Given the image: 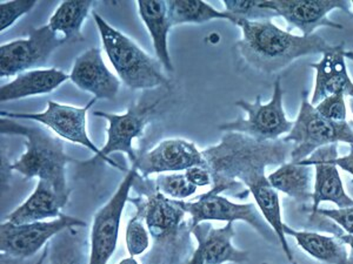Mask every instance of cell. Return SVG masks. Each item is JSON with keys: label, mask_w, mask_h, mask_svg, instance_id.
Returning a JSON list of instances; mask_svg holds the SVG:
<instances>
[{"label": "cell", "mask_w": 353, "mask_h": 264, "mask_svg": "<svg viewBox=\"0 0 353 264\" xmlns=\"http://www.w3.org/2000/svg\"><path fill=\"white\" fill-rule=\"evenodd\" d=\"M86 227H72L59 232L48 242V264H88Z\"/></svg>", "instance_id": "26"}, {"label": "cell", "mask_w": 353, "mask_h": 264, "mask_svg": "<svg viewBox=\"0 0 353 264\" xmlns=\"http://www.w3.org/2000/svg\"><path fill=\"white\" fill-rule=\"evenodd\" d=\"M72 227H88V224L81 219L64 214L50 222L13 224L5 221L0 224V250L13 258H28L36 255L59 232Z\"/></svg>", "instance_id": "11"}, {"label": "cell", "mask_w": 353, "mask_h": 264, "mask_svg": "<svg viewBox=\"0 0 353 264\" xmlns=\"http://www.w3.org/2000/svg\"><path fill=\"white\" fill-rule=\"evenodd\" d=\"M265 8L272 10L278 16L284 18L289 25L290 32L292 28H298L304 36H312L318 28H331L341 30V25L330 19L329 13L334 10H341L346 14L353 16L350 1H332V0H263Z\"/></svg>", "instance_id": "14"}, {"label": "cell", "mask_w": 353, "mask_h": 264, "mask_svg": "<svg viewBox=\"0 0 353 264\" xmlns=\"http://www.w3.org/2000/svg\"><path fill=\"white\" fill-rule=\"evenodd\" d=\"M176 201L181 206V208L190 215V229L210 221H225L226 223H234L236 221H241L250 224L265 240L269 241L270 243L278 242L276 232H273L270 224L265 221L254 204H234L229 199L221 197V194H214L211 190L197 197V200L193 202Z\"/></svg>", "instance_id": "9"}, {"label": "cell", "mask_w": 353, "mask_h": 264, "mask_svg": "<svg viewBox=\"0 0 353 264\" xmlns=\"http://www.w3.org/2000/svg\"><path fill=\"white\" fill-rule=\"evenodd\" d=\"M48 243L46 244L44 247V250H43V254H41V256L39 257V260L37 261L36 264H45L46 263V260H48Z\"/></svg>", "instance_id": "38"}, {"label": "cell", "mask_w": 353, "mask_h": 264, "mask_svg": "<svg viewBox=\"0 0 353 264\" xmlns=\"http://www.w3.org/2000/svg\"><path fill=\"white\" fill-rule=\"evenodd\" d=\"M0 132L5 135L25 138L26 152L10 166L26 180L38 177L52 186L63 204H68L71 189L66 181V166L79 162L65 152L64 142L39 127H28L25 124L1 118Z\"/></svg>", "instance_id": "4"}, {"label": "cell", "mask_w": 353, "mask_h": 264, "mask_svg": "<svg viewBox=\"0 0 353 264\" xmlns=\"http://www.w3.org/2000/svg\"><path fill=\"white\" fill-rule=\"evenodd\" d=\"M236 25L243 32L236 45L239 56L249 66L266 74L281 72L301 56L323 54L336 46L317 34L294 36L271 21L239 19Z\"/></svg>", "instance_id": "2"}, {"label": "cell", "mask_w": 353, "mask_h": 264, "mask_svg": "<svg viewBox=\"0 0 353 264\" xmlns=\"http://www.w3.org/2000/svg\"><path fill=\"white\" fill-rule=\"evenodd\" d=\"M64 207L52 186L46 181L38 180L34 192L24 204L8 214L6 221L13 224H25L41 222L50 217L57 219L63 215L61 210Z\"/></svg>", "instance_id": "21"}, {"label": "cell", "mask_w": 353, "mask_h": 264, "mask_svg": "<svg viewBox=\"0 0 353 264\" xmlns=\"http://www.w3.org/2000/svg\"><path fill=\"white\" fill-rule=\"evenodd\" d=\"M101 43L110 61L124 84L131 89L169 87L170 80L163 73L158 59L144 52L129 36L112 28L98 13H92Z\"/></svg>", "instance_id": "5"}, {"label": "cell", "mask_w": 353, "mask_h": 264, "mask_svg": "<svg viewBox=\"0 0 353 264\" xmlns=\"http://www.w3.org/2000/svg\"><path fill=\"white\" fill-rule=\"evenodd\" d=\"M246 187L254 197L259 212H261L265 221L270 224L273 232H276L278 242L281 244L283 252H285L288 260L292 263L294 257L288 244L285 232H284L285 223L281 219V200H279L277 190L271 186L266 175L259 176L256 180L246 184Z\"/></svg>", "instance_id": "24"}, {"label": "cell", "mask_w": 353, "mask_h": 264, "mask_svg": "<svg viewBox=\"0 0 353 264\" xmlns=\"http://www.w3.org/2000/svg\"><path fill=\"white\" fill-rule=\"evenodd\" d=\"M286 142H292V162L305 160L313 153L329 144L345 142L353 144V129L349 122H333L316 111L307 100V92L301 96V109L291 132L283 138Z\"/></svg>", "instance_id": "6"}, {"label": "cell", "mask_w": 353, "mask_h": 264, "mask_svg": "<svg viewBox=\"0 0 353 264\" xmlns=\"http://www.w3.org/2000/svg\"><path fill=\"white\" fill-rule=\"evenodd\" d=\"M64 43V39H59L48 25L31 28L26 39L0 46V76H18L44 65Z\"/></svg>", "instance_id": "12"}, {"label": "cell", "mask_w": 353, "mask_h": 264, "mask_svg": "<svg viewBox=\"0 0 353 264\" xmlns=\"http://www.w3.org/2000/svg\"><path fill=\"white\" fill-rule=\"evenodd\" d=\"M292 142L283 139L258 141L241 133H224L217 146L203 151L205 168L212 176L214 194L246 186L265 175L269 166H281L291 159Z\"/></svg>", "instance_id": "1"}, {"label": "cell", "mask_w": 353, "mask_h": 264, "mask_svg": "<svg viewBox=\"0 0 353 264\" xmlns=\"http://www.w3.org/2000/svg\"><path fill=\"white\" fill-rule=\"evenodd\" d=\"M159 104V99L156 101L141 100L131 104L125 114H112L101 111L93 113L94 116L104 118L109 122L108 140L101 148V154L111 159L110 155L113 153H124L131 164H134L138 159V154L133 149V140L143 136L146 126L156 114Z\"/></svg>", "instance_id": "13"}, {"label": "cell", "mask_w": 353, "mask_h": 264, "mask_svg": "<svg viewBox=\"0 0 353 264\" xmlns=\"http://www.w3.org/2000/svg\"><path fill=\"white\" fill-rule=\"evenodd\" d=\"M138 188L144 189L143 197L131 199L145 219L150 235L154 239V248L145 260V264H183V252L189 245V222H184L188 214L176 200L166 199L153 184L144 177H137Z\"/></svg>", "instance_id": "3"}, {"label": "cell", "mask_w": 353, "mask_h": 264, "mask_svg": "<svg viewBox=\"0 0 353 264\" xmlns=\"http://www.w3.org/2000/svg\"><path fill=\"white\" fill-rule=\"evenodd\" d=\"M119 264H139L137 262L136 258L134 257H128V258H124V260L121 261Z\"/></svg>", "instance_id": "39"}, {"label": "cell", "mask_w": 353, "mask_h": 264, "mask_svg": "<svg viewBox=\"0 0 353 264\" xmlns=\"http://www.w3.org/2000/svg\"><path fill=\"white\" fill-rule=\"evenodd\" d=\"M36 0H14L0 4V32L11 28L21 16L28 14L36 6Z\"/></svg>", "instance_id": "32"}, {"label": "cell", "mask_w": 353, "mask_h": 264, "mask_svg": "<svg viewBox=\"0 0 353 264\" xmlns=\"http://www.w3.org/2000/svg\"><path fill=\"white\" fill-rule=\"evenodd\" d=\"M169 10L171 28L183 24H205L211 21L224 19L232 24H237V18L230 13L221 12L211 5L201 0H174L166 1Z\"/></svg>", "instance_id": "28"}, {"label": "cell", "mask_w": 353, "mask_h": 264, "mask_svg": "<svg viewBox=\"0 0 353 264\" xmlns=\"http://www.w3.org/2000/svg\"><path fill=\"white\" fill-rule=\"evenodd\" d=\"M156 187L158 190L171 197L172 200L183 201L184 199L192 197L197 192V187L190 184L184 174L173 173V174H159L156 180Z\"/></svg>", "instance_id": "31"}, {"label": "cell", "mask_w": 353, "mask_h": 264, "mask_svg": "<svg viewBox=\"0 0 353 264\" xmlns=\"http://www.w3.org/2000/svg\"><path fill=\"white\" fill-rule=\"evenodd\" d=\"M138 174L136 167L132 166L109 202L93 217L88 264H108L112 257L119 236L121 215L125 204L130 200V192L134 186Z\"/></svg>", "instance_id": "10"}, {"label": "cell", "mask_w": 353, "mask_h": 264, "mask_svg": "<svg viewBox=\"0 0 353 264\" xmlns=\"http://www.w3.org/2000/svg\"><path fill=\"white\" fill-rule=\"evenodd\" d=\"M132 166L141 177L148 179L153 174L181 172L197 166L205 167V160L203 152L191 141L169 139L161 141L150 152L138 155Z\"/></svg>", "instance_id": "16"}, {"label": "cell", "mask_w": 353, "mask_h": 264, "mask_svg": "<svg viewBox=\"0 0 353 264\" xmlns=\"http://www.w3.org/2000/svg\"><path fill=\"white\" fill-rule=\"evenodd\" d=\"M344 96H345L343 93L327 96L319 104H316L314 109L323 118H325L326 120L344 122L346 121V114H347Z\"/></svg>", "instance_id": "33"}, {"label": "cell", "mask_w": 353, "mask_h": 264, "mask_svg": "<svg viewBox=\"0 0 353 264\" xmlns=\"http://www.w3.org/2000/svg\"><path fill=\"white\" fill-rule=\"evenodd\" d=\"M185 177L188 179L190 184H192L194 187H208L212 186V176L211 173L205 168V167H192L188 170H185Z\"/></svg>", "instance_id": "36"}, {"label": "cell", "mask_w": 353, "mask_h": 264, "mask_svg": "<svg viewBox=\"0 0 353 264\" xmlns=\"http://www.w3.org/2000/svg\"><path fill=\"white\" fill-rule=\"evenodd\" d=\"M345 58H347V59H350V60L353 61V51H346Z\"/></svg>", "instance_id": "40"}, {"label": "cell", "mask_w": 353, "mask_h": 264, "mask_svg": "<svg viewBox=\"0 0 353 264\" xmlns=\"http://www.w3.org/2000/svg\"><path fill=\"white\" fill-rule=\"evenodd\" d=\"M306 226L311 229H316L319 232H325L332 234L333 236L337 237L338 240L341 241L346 245H350L353 250V235L346 234L343 229L334 223L332 220L327 217H321L318 212L309 215V220L306 222Z\"/></svg>", "instance_id": "34"}, {"label": "cell", "mask_w": 353, "mask_h": 264, "mask_svg": "<svg viewBox=\"0 0 353 264\" xmlns=\"http://www.w3.org/2000/svg\"><path fill=\"white\" fill-rule=\"evenodd\" d=\"M138 12L145 26L149 30L152 38L153 46L157 58L161 61L163 67L168 72H173L172 59L170 56L168 36H169L171 24L169 21V10L165 1H153V0H139L137 1Z\"/></svg>", "instance_id": "23"}, {"label": "cell", "mask_w": 353, "mask_h": 264, "mask_svg": "<svg viewBox=\"0 0 353 264\" xmlns=\"http://www.w3.org/2000/svg\"><path fill=\"white\" fill-rule=\"evenodd\" d=\"M313 170V166L290 161L271 173L268 179L273 188L284 192L297 202L301 209H304L310 202H312Z\"/></svg>", "instance_id": "22"}, {"label": "cell", "mask_w": 353, "mask_h": 264, "mask_svg": "<svg viewBox=\"0 0 353 264\" xmlns=\"http://www.w3.org/2000/svg\"><path fill=\"white\" fill-rule=\"evenodd\" d=\"M68 79L70 76L57 68L32 69L21 73L14 80L0 87V101L8 102L24 99L28 96L48 94L53 92Z\"/></svg>", "instance_id": "20"}, {"label": "cell", "mask_w": 353, "mask_h": 264, "mask_svg": "<svg viewBox=\"0 0 353 264\" xmlns=\"http://www.w3.org/2000/svg\"><path fill=\"white\" fill-rule=\"evenodd\" d=\"M225 11L241 21H265L276 18L277 13L265 8L263 0H224Z\"/></svg>", "instance_id": "29"}, {"label": "cell", "mask_w": 353, "mask_h": 264, "mask_svg": "<svg viewBox=\"0 0 353 264\" xmlns=\"http://www.w3.org/2000/svg\"><path fill=\"white\" fill-rule=\"evenodd\" d=\"M318 214L338 224L346 234L353 235V206L346 208L318 209ZM316 214V212H314Z\"/></svg>", "instance_id": "35"}, {"label": "cell", "mask_w": 353, "mask_h": 264, "mask_svg": "<svg viewBox=\"0 0 353 264\" xmlns=\"http://www.w3.org/2000/svg\"><path fill=\"white\" fill-rule=\"evenodd\" d=\"M261 264H271V263H266V262H264V263H261ZM292 264H298L297 261H296V260L293 261Z\"/></svg>", "instance_id": "42"}, {"label": "cell", "mask_w": 353, "mask_h": 264, "mask_svg": "<svg viewBox=\"0 0 353 264\" xmlns=\"http://www.w3.org/2000/svg\"><path fill=\"white\" fill-rule=\"evenodd\" d=\"M338 167L341 169H344L345 172L349 173L352 175V184H353V144L350 146V153L347 155L343 156V157H338L336 160Z\"/></svg>", "instance_id": "37"}, {"label": "cell", "mask_w": 353, "mask_h": 264, "mask_svg": "<svg viewBox=\"0 0 353 264\" xmlns=\"http://www.w3.org/2000/svg\"><path fill=\"white\" fill-rule=\"evenodd\" d=\"M350 107H351V111H352L353 114V98H351V99H350Z\"/></svg>", "instance_id": "41"}, {"label": "cell", "mask_w": 353, "mask_h": 264, "mask_svg": "<svg viewBox=\"0 0 353 264\" xmlns=\"http://www.w3.org/2000/svg\"><path fill=\"white\" fill-rule=\"evenodd\" d=\"M92 5V1H63L50 18L48 25L53 32L63 33L65 43L83 41L81 28Z\"/></svg>", "instance_id": "27"}, {"label": "cell", "mask_w": 353, "mask_h": 264, "mask_svg": "<svg viewBox=\"0 0 353 264\" xmlns=\"http://www.w3.org/2000/svg\"><path fill=\"white\" fill-rule=\"evenodd\" d=\"M283 96L281 79H277L273 86L272 99L268 104H261V96L253 102L238 100L236 104L246 112L248 118L224 122L218 129L224 133H241L258 141L279 140L283 134L291 132L294 124L286 118Z\"/></svg>", "instance_id": "7"}, {"label": "cell", "mask_w": 353, "mask_h": 264, "mask_svg": "<svg viewBox=\"0 0 353 264\" xmlns=\"http://www.w3.org/2000/svg\"><path fill=\"white\" fill-rule=\"evenodd\" d=\"M286 236H292L298 245L310 256L326 264H353L349 256L345 244L337 237L325 236L314 232H301L291 228L288 224L284 227Z\"/></svg>", "instance_id": "25"}, {"label": "cell", "mask_w": 353, "mask_h": 264, "mask_svg": "<svg viewBox=\"0 0 353 264\" xmlns=\"http://www.w3.org/2000/svg\"><path fill=\"white\" fill-rule=\"evenodd\" d=\"M351 6H352V10H353V1H352V3H351Z\"/></svg>", "instance_id": "43"}, {"label": "cell", "mask_w": 353, "mask_h": 264, "mask_svg": "<svg viewBox=\"0 0 353 264\" xmlns=\"http://www.w3.org/2000/svg\"><path fill=\"white\" fill-rule=\"evenodd\" d=\"M345 52L344 45H336L331 51L323 53L318 63L310 64V67L316 71L314 91L311 100L313 106L338 93L353 98V81L346 68Z\"/></svg>", "instance_id": "19"}, {"label": "cell", "mask_w": 353, "mask_h": 264, "mask_svg": "<svg viewBox=\"0 0 353 264\" xmlns=\"http://www.w3.org/2000/svg\"><path fill=\"white\" fill-rule=\"evenodd\" d=\"M338 157V144H329L317 149L312 155L301 164L314 167V186H313L312 204L303 212L312 215L317 212L323 202H332L338 208L353 206V199L346 194L344 184L338 172L336 160Z\"/></svg>", "instance_id": "15"}, {"label": "cell", "mask_w": 353, "mask_h": 264, "mask_svg": "<svg viewBox=\"0 0 353 264\" xmlns=\"http://www.w3.org/2000/svg\"><path fill=\"white\" fill-rule=\"evenodd\" d=\"M196 237L198 245L186 264H243L249 262L250 252L237 249L232 244L236 235L233 222H228L223 228L203 222L190 229Z\"/></svg>", "instance_id": "17"}, {"label": "cell", "mask_w": 353, "mask_h": 264, "mask_svg": "<svg viewBox=\"0 0 353 264\" xmlns=\"http://www.w3.org/2000/svg\"><path fill=\"white\" fill-rule=\"evenodd\" d=\"M70 79L98 100H114L121 87L119 79L106 67L99 48H90L77 58Z\"/></svg>", "instance_id": "18"}, {"label": "cell", "mask_w": 353, "mask_h": 264, "mask_svg": "<svg viewBox=\"0 0 353 264\" xmlns=\"http://www.w3.org/2000/svg\"><path fill=\"white\" fill-rule=\"evenodd\" d=\"M125 240L130 257L141 255L149 248L150 232L148 227H145V219L139 209H137L136 215L126 227Z\"/></svg>", "instance_id": "30"}, {"label": "cell", "mask_w": 353, "mask_h": 264, "mask_svg": "<svg viewBox=\"0 0 353 264\" xmlns=\"http://www.w3.org/2000/svg\"><path fill=\"white\" fill-rule=\"evenodd\" d=\"M96 98L90 100L85 107L77 109L68 104H58L54 101H48V109L41 113H10L1 111V118H8L13 120L37 121L56 133L65 140L73 144H81L90 152L96 155L98 160L104 161L113 166L114 168L121 169V164H117L112 159H109L101 154V149L98 148L92 140L88 138L86 131V116L88 109L96 104Z\"/></svg>", "instance_id": "8"}]
</instances>
